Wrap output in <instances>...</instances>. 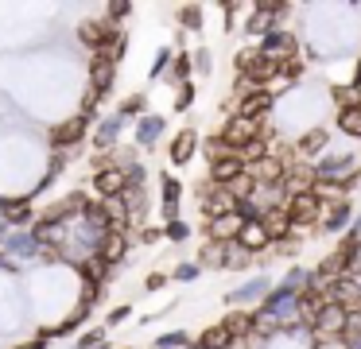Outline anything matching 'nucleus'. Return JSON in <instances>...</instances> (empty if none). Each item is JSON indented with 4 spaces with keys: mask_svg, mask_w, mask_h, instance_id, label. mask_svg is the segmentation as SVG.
I'll use <instances>...</instances> for the list:
<instances>
[{
    "mask_svg": "<svg viewBox=\"0 0 361 349\" xmlns=\"http://www.w3.org/2000/svg\"><path fill=\"white\" fill-rule=\"evenodd\" d=\"M283 214H288V221H291V233H303V229H319L326 206L307 190V194H291V198L283 202Z\"/></svg>",
    "mask_w": 361,
    "mask_h": 349,
    "instance_id": "obj_1",
    "label": "nucleus"
},
{
    "mask_svg": "<svg viewBox=\"0 0 361 349\" xmlns=\"http://www.w3.org/2000/svg\"><path fill=\"white\" fill-rule=\"evenodd\" d=\"M276 66H280V62H272L268 54H260L257 47H252V51H241V54H237V78H249V82H257L260 90H272Z\"/></svg>",
    "mask_w": 361,
    "mask_h": 349,
    "instance_id": "obj_2",
    "label": "nucleus"
},
{
    "mask_svg": "<svg viewBox=\"0 0 361 349\" xmlns=\"http://www.w3.org/2000/svg\"><path fill=\"white\" fill-rule=\"evenodd\" d=\"M218 136L237 152V147L252 144V140H264V121H249V116H229V121L221 124Z\"/></svg>",
    "mask_w": 361,
    "mask_h": 349,
    "instance_id": "obj_3",
    "label": "nucleus"
},
{
    "mask_svg": "<svg viewBox=\"0 0 361 349\" xmlns=\"http://www.w3.org/2000/svg\"><path fill=\"white\" fill-rule=\"evenodd\" d=\"M257 51L268 54L272 62H288V59H299V39L291 35L288 27H276V31H268V35L260 39Z\"/></svg>",
    "mask_w": 361,
    "mask_h": 349,
    "instance_id": "obj_4",
    "label": "nucleus"
},
{
    "mask_svg": "<svg viewBox=\"0 0 361 349\" xmlns=\"http://www.w3.org/2000/svg\"><path fill=\"white\" fill-rule=\"evenodd\" d=\"M198 202H202V214L206 221H214V217H226V214H237V202L229 198L221 186H214L210 178H206V186L198 190Z\"/></svg>",
    "mask_w": 361,
    "mask_h": 349,
    "instance_id": "obj_5",
    "label": "nucleus"
},
{
    "mask_svg": "<svg viewBox=\"0 0 361 349\" xmlns=\"http://www.w3.org/2000/svg\"><path fill=\"white\" fill-rule=\"evenodd\" d=\"M322 307H326V299H322L319 287H307V291H299V295H295V318L307 326V330H311V326L319 322Z\"/></svg>",
    "mask_w": 361,
    "mask_h": 349,
    "instance_id": "obj_6",
    "label": "nucleus"
},
{
    "mask_svg": "<svg viewBox=\"0 0 361 349\" xmlns=\"http://www.w3.org/2000/svg\"><path fill=\"white\" fill-rule=\"evenodd\" d=\"M94 190L102 194V202H113V198H121V194L128 190V183H125V171H117V167H105V171H94Z\"/></svg>",
    "mask_w": 361,
    "mask_h": 349,
    "instance_id": "obj_7",
    "label": "nucleus"
},
{
    "mask_svg": "<svg viewBox=\"0 0 361 349\" xmlns=\"http://www.w3.org/2000/svg\"><path fill=\"white\" fill-rule=\"evenodd\" d=\"M326 144H330V132H326V128H311V132H303V136L295 140V159H299V163L319 159V155L326 152Z\"/></svg>",
    "mask_w": 361,
    "mask_h": 349,
    "instance_id": "obj_8",
    "label": "nucleus"
},
{
    "mask_svg": "<svg viewBox=\"0 0 361 349\" xmlns=\"http://www.w3.org/2000/svg\"><path fill=\"white\" fill-rule=\"evenodd\" d=\"M272 101H276V97H272V90H257V93H249L245 101H237L229 116H249V121H264L268 109H272Z\"/></svg>",
    "mask_w": 361,
    "mask_h": 349,
    "instance_id": "obj_9",
    "label": "nucleus"
},
{
    "mask_svg": "<svg viewBox=\"0 0 361 349\" xmlns=\"http://www.w3.org/2000/svg\"><path fill=\"white\" fill-rule=\"evenodd\" d=\"M241 214H226V217H214V221H206V240H214V245H229V240H237V233H241Z\"/></svg>",
    "mask_w": 361,
    "mask_h": 349,
    "instance_id": "obj_10",
    "label": "nucleus"
},
{
    "mask_svg": "<svg viewBox=\"0 0 361 349\" xmlns=\"http://www.w3.org/2000/svg\"><path fill=\"white\" fill-rule=\"evenodd\" d=\"M86 132H90L86 116H71V121H63V124H55V128H51V144H55V147H71V144H78Z\"/></svg>",
    "mask_w": 361,
    "mask_h": 349,
    "instance_id": "obj_11",
    "label": "nucleus"
},
{
    "mask_svg": "<svg viewBox=\"0 0 361 349\" xmlns=\"http://www.w3.org/2000/svg\"><path fill=\"white\" fill-rule=\"evenodd\" d=\"M113 74H117V62H113V59H105V54H97V51H94V59H90V90H97V93H109V85H113Z\"/></svg>",
    "mask_w": 361,
    "mask_h": 349,
    "instance_id": "obj_12",
    "label": "nucleus"
},
{
    "mask_svg": "<svg viewBox=\"0 0 361 349\" xmlns=\"http://www.w3.org/2000/svg\"><path fill=\"white\" fill-rule=\"evenodd\" d=\"M260 225H264V233H268V240H272V245H280V240L295 237V233H291V221H288V214H283V206H276V209H264V214H260Z\"/></svg>",
    "mask_w": 361,
    "mask_h": 349,
    "instance_id": "obj_13",
    "label": "nucleus"
},
{
    "mask_svg": "<svg viewBox=\"0 0 361 349\" xmlns=\"http://www.w3.org/2000/svg\"><path fill=\"white\" fill-rule=\"evenodd\" d=\"M237 245H241L245 252H252V256H260L268 245H272V240H268V233H264V225H260V217H257V221H245V225H241V233H237Z\"/></svg>",
    "mask_w": 361,
    "mask_h": 349,
    "instance_id": "obj_14",
    "label": "nucleus"
},
{
    "mask_svg": "<svg viewBox=\"0 0 361 349\" xmlns=\"http://www.w3.org/2000/svg\"><path fill=\"white\" fill-rule=\"evenodd\" d=\"M97 256L105 260V268L121 264L128 256V237H125V233H105V237L97 240Z\"/></svg>",
    "mask_w": 361,
    "mask_h": 349,
    "instance_id": "obj_15",
    "label": "nucleus"
},
{
    "mask_svg": "<svg viewBox=\"0 0 361 349\" xmlns=\"http://www.w3.org/2000/svg\"><path fill=\"white\" fill-rule=\"evenodd\" d=\"M350 225H353V206H350V198L326 206V214H322V229H326V233H345Z\"/></svg>",
    "mask_w": 361,
    "mask_h": 349,
    "instance_id": "obj_16",
    "label": "nucleus"
},
{
    "mask_svg": "<svg viewBox=\"0 0 361 349\" xmlns=\"http://www.w3.org/2000/svg\"><path fill=\"white\" fill-rule=\"evenodd\" d=\"M102 206V217H105V233H125L128 237V209H125V202L121 198H113V202H97Z\"/></svg>",
    "mask_w": 361,
    "mask_h": 349,
    "instance_id": "obj_17",
    "label": "nucleus"
},
{
    "mask_svg": "<svg viewBox=\"0 0 361 349\" xmlns=\"http://www.w3.org/2000/svg\"><path fill=\"white\" fill-rule=\"evenodd\" d=\"M221 326H226V333L237 341V345H245V341L252 338V310H229Z\"/></svg>",
    "mask_w": 361,
    "mask_h": 349,
    "instance_id": "obj_18",
    "label": "nucleus"
},
{
    "mask_svg": "<svg viewBox=\"0 0 361 349\" xmlns=\"http://www.w3.org/2000/svg\"><path fill=\"white\" fill-rule=\"evenodd\" d=\"M159 183H164V217L167 221H179V198H183V183L175 175H167L164 171V178H159Z\"/></svg>",
    "mask_w": 361,
    "mask_h": 349,
    "instance_id": "obj_19",
    "label": "nucleus"
},
{
    "mask_svg": "<svg viewBox=\"0 0 361 349\" xmlns=\"http://www.w3.org/2000/svg\"><path fill=\"white\" fill-rule=\"evenodd\" d=\"M195 147H198V132L195 128H183L179 136L171 140V147H167V152H171V163H190V155H195Z\"/></svg>",
    "mask_w": 361,
    "mask_h": 349,
    "instance_id": "obj_20",
    "label": "nucleus"
},
{
    "mask_svg": "<svg viewBox=\"0 0 361 349\" xmlns=\"http://www.w3.org/2000/svg\"><path fill=\"white\" fill-rule=\"evenodd\" d=\"M113 31V23L109 20H86V23H78V39L90 47V51H102V43H105V35Z\"/></svg>",
    "mask_w": 361,
    "mask_h": 349,
    "instance_id": "obj_21",
    "label": "nucleus"
},
{
    "mask_svg": "<svg viewBox=\"0 0 361 349\" xmlns=\"http://www.w3.org/2000/svg\"><path fill=\"white\" fill-rule=\"evenodd\" d=\"M0 214H4L8 225H27L32 221V202L27 198H4L0 202Z\"/></svg>",
    "mask_w": 361,
    "mask_h": 349,
    "instance_id": "obj_22",
    "label": "nucleus"
},
{
    "mask_svg": "<svg viewBox=\"0 0 361 349\" xmlns=\"http://www.w3.org/2000/svg\"><path fill=\"white\" fill-rule=\"evenodd\" d=\"M195 349H237V341L226 333V326H210V330H202V338H198Z\"/></svg>",
    "mask_w": 361,
    "mask_h": 349,
    "instance_id": "obj_23",
    "label": "nucleus"
},
{
    "mask_svg": "<svg viewBox=\"0 0 361 349\" xmlns=\"http://www.w3.org/2000/svg\"><path fill=\"white\" fill-rule=\"evenodd\" d=\"M221 190H226L229 198H233L237 206H241V202H252V194H257V183H252V178H249V171H241V175H237L233 183H226V186H221Z\"/></svg>",
    "mask_w": 361,
    "mask_h": 349,
    "instance_id": "obj_24",
    "label": "nucleus"
},
{
    "mask_svg": "<svg viewBox=\"0 0 361 349\" xmlns=\"http://www.w3.org/2000/svg\"><path fill=\"white\" fill-rule=\"evenodd\" d=\"M82 279H86V283H97V287L109 279V268H105V260L97 252H90L86 260H82Z\"/></svg>",
    "mask_w": 361,
    "mask_h": 349,
    "instance_id": "obj_25",
    "label": "nucleus"
},
{
    "mask_svg": "<svg viewBox=\"0 0 361 349\" xmlns=\"http://www.w3.org/2000/svg\"><path fill=\"white\" fill-rule=\"evenodd\" d=\"M121 116H113V121H102L97 124V132H94V144H97V152H113V140H117V132H121Z\"/></svg>",
    "mask_w": 361,
    "mask_h": 349,
    "instance_id": "obj_26",
    "label": "nucleus"
},
{
    "mask_svg": "<svg viewBox=\"0 0 361 349\" xmlns=\"http://www.w3.org/2000/svg\"><path fill=\"white\" fill-rule=\"evenodd\" d=\"M338 132L361 140V105H350V109H338Z\"/></svg>",
    "mask_w": 361,
    "mask_h": 349,
    "instance_id": "obj_27",
    "label": "nucleus"
},
{
    "mask_svg": "<svg viewBox=\"0 0 361 349\" xmlns=\"http://www.w3.org/2000/svg\"><path fill=\"white\" fill-rule=\"evenodd\" d=\"M245 31H249V35H257V39H264L268 31H276V20L257 4V8H252V16H249V23H245Z\"/></svg>",
    "mask_w": 361,
    "mask_h": 349,
    "instance_id": "obj_28",
    "label": "nucleus"
},
{
    "mask_svg": "<svg viewBox=\"0 0 361 349\" xmlns=\"http://www.w3.org/2000/svg\"><path fill=\"white\" fill-rule=\"evenodd\" d=\"M268 295V279H252V283L229 291V302H252V299H264Z\"/></svg>",
    "mask_w": 361,
    "mask_h": 349,
    "instance_id": "obj_29",
    "label": "nucleus"
},
{
    "mask_svg": "<svg viewBox=\"0 0 361 349\" xmlns=\"http://www.w3.org/2000/svg\"><path fill=\"white\" fill-rule=\"evenodd\" d=\"M164 132V116H144L140 124H136V140H140L144 147L148 144H156V136Z\"/></svg>",
    "mask_w": 361,
    "mask_h": 349,
    "instance_id": "obj_30",
    "label": "nucleus"
},
{
    "mask_svg": "<svg viewBox=\"0 0 361 349\" xmlns=\"http://www.w3.org/2000/svg\"><path fill=\"white\" fill-rule=\"evenodd\" d=\"M226 264V245H214V240H206L202 252H198V268H221Z\"/></svg>",
    "mask_w": 361,
    "mask_h": 349,
    "instance_id": "obj_31",
    "label": "nucleus"
},
{
    "mask_svg": "<svg viewBox=\"0 0 361 349\" xmlns=\"http://www.w3.org/2000/svg\"><path fill=\"white\" fill-rule=\"evenodd\" d=\"M190 70H195V62H190L187 51H183V54H171V82H175V85H187Z\"/></svg>",
    "mask_w": 361,
    "mask_h": 349,
    "instance_id": "obj_32",
    "label": "nucleus"
},
{
    "mask_svg": "<svg viewBox=\"0 0 361 349\" xmlns=\"http://www.w3.org/2000/svg\"><path fill=\"white\" fill-rule=\"evenodd\" d=\"M330 101L338 109H350V105H361V93L353 85H330Z\"/></svg>",
    "mask_w": 361,
    "mask_h": 349,
    "instance_id": "obj_33",
    "label": "nucleus"
},
{
    "mask_svg": "<svg viewBox=\"0 0 361 349\" xmlns=\"http://www.w3.org/2000/svg\"><path fill=\"white\" fill-rule=\"evenodd\" d=\"M179 23H183V31H202V8H198V4H183L179 8Z\"/></svg>",
    "mask_w": 361,
    "mask_h": 349,
    "instance_id": "obj_34",
    "label": "nucleus"
},
{
    "mask_svg": "<svg viewBox=\"0 0 361 349\" xmlns=\"http://www.w3.org/2000/svg\"><path fill=\"white\" fill-rule=\"evenodd\" d=\"M229 155H233V147H229V144H226V140H221V136H210V140H206V163L229 159Z\"/></svg>",
    "mask_w": 361,
    "mask_h": 349,
    "instance_id": "obj_35",
    "label": "nucleus"
},
{
    "mask_svg": "<svg viewBox=\"0 0 361 349\" xmlns=\"http://www.w3.org/2000/svg\"><path fill=\"white\" fill-rule=\"evenodd\" d=\"M144 109H148V97H144V93H133V97H125L121 101V121H128V116H140Z\"/></svg>",
    "mask_w": 361,
    "mask_h": 349,
    "instance_id": "obj_36",
    "label": "nucleus"
},
{
    "mask_svg": "<svg viewBox=\"0 0 361 349\" xmlns=\"http://www.w3.org/2000/svg\"><path fill=\"white\" fill-rule=\"evenodd\" d=\"M249 260H252V252H245L237 240H229V245H226V264H221V268H245Z\"/></svg>",
    "mask_w": 361,
    "mask_h": 349,
    "instance_id": "obj_37",
    "label": "nucleus"
},
{
    "mask_svg": "<svg viewBox=\"0 0 361 349\" xmlns=\"http://www.w3.org/2000/svg\"><path fill=\"white\" fill-rule=\"evenodd\" d=\"M190 345V338L183 330H175V333H164V338L156 341V349H187Z\"/></svg>",
    "mask_w": 361,
    "mask_h": 349,
    "instance_id": "obj_38",
    "label": "nucleus"
},
{
    "mask_svg": "<svg viewBox=\"0 0 361 349\" xmlns=\"http://www.w3.org/2000/svg\"><path fill=\"white\" fill-rule=\"evenodd\" d=\"M74 349H105V330H86Z\"/></svg>",
    "mask_w": 361,
    "mask_h": 349,
    "instance_id": "obj_39",
    "label": "nucleus"
},
{
    "mask_svg": "<svg viewBox=\"0 0 361 349\" xmlns=\"http://www.w3.org/2000/svg\"><path fill=\"white\" fill-rule=\"evenodd\" d=\"M164 237H167V240H175V245H179V240H187V237H190V225H187V221H167Z\"/></svg>",
    "mask_w": 361,
    "mask_h": 349,
    "instance_id": "obj_40",
    "label": "nucleus"
},
{
    "mask_svg": "<svg viewBox=\"0 0 361 349\" xmlns=\"http://www.w3.org/2000/svg\"><path fill=\"white\" fill-rule=\"evenodd\" d=\"M195 105V85H179V93H175V109H179V113H187V109Z\"/></svg>",
    "mask_w": 361,
    "mask_h": 349,
    "instance_id": "obj_41",
    "label": "nucleus"
},
{
    "mask_svg": "<svg viewBox=\"0 0 361 349\" xmlns=\"http://www.w3.org/2000/svg\"><path fill=\"white\" fill-rule=\"evenodd\" d=\"M198 264H179V268H175V279H183V283H190V279H198Z\"/></svg>",
    "mask_w": 361,
    "mask_h": 349,
    "instance_id": "obj_42",
    "label": "nucleus"
},
{
    "mask_svg": "<svg viewBox=\"0 0 361 349\" xmlns=\"http://www.w3.org/2000/svg\"><path fill=\"white\" fill-rule=\"evenodd\" d=\"M97 101H102V93H97V90H86V101H82V113H78V116H86V121H90V113L97 109Z\"/></svg>",
    "mask_w": 361,
    "mask_h": 349,
    "instance_id": "obj_43",
    "label": "nucleus"
},
{
    "mask_svg": "<svg viewBox=\"0 0 361 349\" xmlns=\"http://www.w3.org/2000/svg\"><path fill=\"white\" fill-rule=\"evenodd\" d=\"M51 345V330H43V333H35L32 341H24V345H16V349H47Z\"/></svg>",
    "mask_w": 361,
    "mask_h": 349,
    "instance_id": "obj_44",
    "label": "nucleus"
},
{
    "mask_svg": "<svg viewBox=\"0 0 361 349\" xmlns=\"http://www.w3.org/2000/svg\"><path fill=\"white\" fill-rule=\"evenodd\" d=\"M311 349H345L342 338H311Z\"/></svg>",
    "mask_w": 361,
    "mask_h": 349,
    "instance_id": "obj_45",
    "label": "nucleus"
},
{
    "mask_svg": "<svg viewBox=\"0 0 361 349\" xmlns=\"http://www.w3.org/2000/svg\"><path fill=\"white\" fill-rule=\"evenodd\" d=\"M167 66H171V51H167V47H164V51L156 54V66H152V78H159V74H164Z\"/></svg>",
    "mask_w": 361,
    "mask_h": 349,
    "instance_id": "obj_46",
    "label": "nucleus"
},
{
    "mask_svg": "<svg viewBox=\"0 0 361 349\" xmlns=\"http://www.w3.org/2000/svg\"><path fill=\"white\" fill-rule=\"evenodd\" d=\"M128 314H133V307H113V310H109V318H105V326H121Z\"/></svg>",
    "mask_w": 361,
    "mask_h": 349,
    "instance_id": "obj_47",
    "label": "nucleus"
},
{
    "mask_svg": "<svg viewBox=\"0 0 361 349\" xmlns=\"http://www.w3.org/2000/svg\"><path fill=\"white\" fill-rule=\"evenodd\" d=\"M164 283H167V276H164V271H152V276L144 279V291H159Z\"/></svg>",
    "mask_w": 361,
    "mask_h": 349,
    "instance_id": "obj_48",
    "label": "nucleus"
},
{
    "mask_svg": "<svg viewBox=\"0 0 361 349\" xmlns=\"http://www.w3.org/2000/svg\"><path fill=\"white\" fill-rule=\"evenodd\" d=\"M190 62H195V66L206 74V70H210V51H198V54H190Z\"/></svg>",
    "mask_w": 361,
    "mask_h": 349,
    "instance_id": "obj_49",
    "label": "nucleus"
},
{
    "mask_svg": "<svg viewBox=\"0 0 361 349\" xmlns=\"http://www.w3.org/2000/svg\"><path fill=\"white\" fill-rule=\"evenodd\" d=\"M128 12H133V4H113V8H109V16H113V20H125Z\"/></svg>",
    "mask_w": 361,
    "mask_h": 349,
    "instance_id": "obj_50",
    "label": "nucleus"
},
{
    "mask_svg": "<svg viewBox=\"0 0 361 349\" xmlns=\"http://www.w3.org/2000/svg\"><path fill=\"white\" fill-rule=\"evenodd\" d=\"M350 85L361 93V59H357V66H353V82H350Z\"/></svg>",
    "mask_w": 361,
    "mask_h": 349,
    "instance_id": "obj_51",
    "label": "nucleus"
},
{
    "mask_svg": "<svg viewBox=\"0 0 361 349\" xmlns=\"http://www.w3.org/2000/svg\"><path fill=\"white\" fill-rule=\"evenodd\" d=\"M353 229H357V233H361V214H357V221H353Z\"/></svg>",
    "mask_w": 361,
    "mask_h": 349,
    "instance_id": "obj_52",
    "label": "nucleus"
},
{
    "mask_svg": "<svg viewBox=\"0 0 361 349\" xmlns=\"http://www.w3.org/2000/svg\"><path fill=\"white\" fill-rule=\"evenodd\" d=\"M125 349H133V345H125Z\"/></svg>",
    "mask_w": 361,
    "mask_h": 349,
    "instance_id": "obj_53",
    "label": "nucleus"
}]
</instances>
